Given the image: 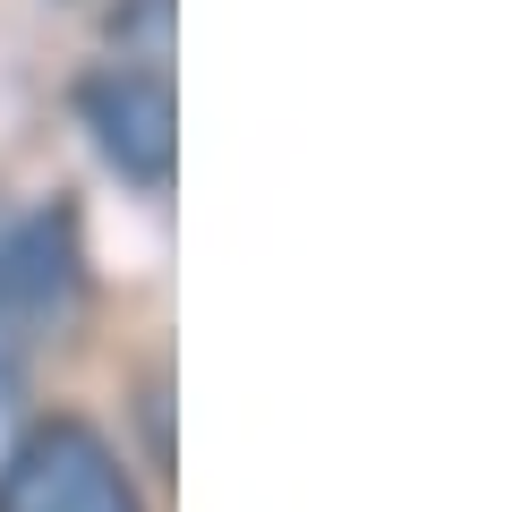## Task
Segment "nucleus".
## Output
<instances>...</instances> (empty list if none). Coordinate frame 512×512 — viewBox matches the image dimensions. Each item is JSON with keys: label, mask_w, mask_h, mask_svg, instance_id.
I'll list each match as a JSON object with an SVG mask.
<instances>
[{"label": "nucleus", "mask_w": 512, "mask_h": 512, "mask_svg": "<svg viewBox=\"0 0 512 512\" xmlns=\"http://www.w3.org/2000/svg\"><path fill=\"white\" fill-rule=\"evenodd\" d=\"M0 512H137V487H128L120 453H111L94 427L52 419L9 453L0 470Z\"/></svg>", "instance_id": "1"}, {"label": "nucleus", "mask_w": 512, "mask_h": 512, "mask_svg": "<svg viewBox=\"0 0 512 512\" xmlns=\"http://www.w3.org/2000/svg\"><path fill=\"white\" fill-rule=\"evenodd\" d=\"M77 120H86L94 154H103L128 188H171V163H180V103H171V77L103 69V77L77 86Z\"/></svg>", "instance_id": "2"}, {"label": "nucleus", "mask_w": 512, "mask_h": 512, "mask_svg": "<svg viewBox=\"0 0 512 512\" xmlns=\"http://www.w3.org/2000/svg\"><path fill=\"white\" fill-rule=\"evenodd\" d=\"M86 291V248H77L69 214H26L0 239V308L18 325H60Z\"/></svg>", "instance_id": "3"}, {"label": "nucleus", "mask_w": 512, "mask_h": 512, "mask_svg": "<svg viewBox=\"0 0 512 512\" xmlns=\"http://www.w3.org/2000/svg\"><path fill=\"white\" fill-rule=\"evenodd\" d=\"M111 35H137V43H146V60H163V43H171V0H137V18H128V26H111Z\"/></svg>", "instance_id": "4"}]
</instances>
